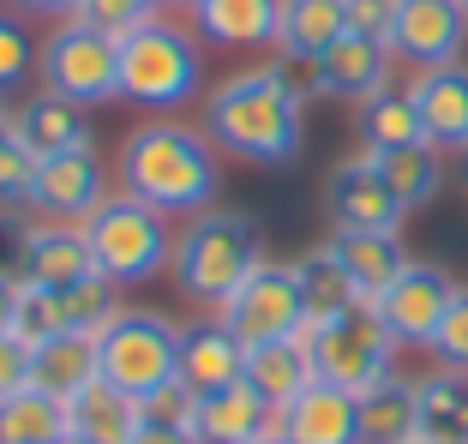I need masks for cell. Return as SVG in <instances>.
<instances>
[{
	"label": "cell",
	"mask_w": 468,
	"mask_h": 444,
	"mask_svg": "<svg viewBox=\"0 0 468 444\" xmlns=\"http://www.w3.org/2000/svg\"><path fill=\"white\" fill-rule=\"evenodd\" d=\"M205 132L222 156L247 168H289L306 144V84L289 60L240 67L205 97Z\"/></svg>",
	"instance_id": "obj_1"
},
{
	"label": "cell",
	"mask_w": 468,
	"mask_h": 444,
	"mask_svg": "<svg viewBox=\"0 0 468 444\" xmlns=\"http://www.w3.org/2000/svg\"><path fill=\"white\" fill-rule=\"evenodd\" d=\"M217 181H222V168H217L210 132L175 121V114L138 121L121 139V151H114V193L163 210L168 222L175 217L186 222L198 210H210L217 205Z\"/></svg>",
	"instance_id": "obj_2"
},
{
	"label": "cell",
	"mask_w": 468,
	"mask_h": 444,
	"mask_svg": "<svg viewBox=\"0 0 468 444\" xmlns=\"http://www.w3.org/2000/svg\"><path fill=\"white\" fill-rule=\"evenodd\" d=\"M259 264H264L259 222H252L247 210L210 205V210H198V217L180 222L168 277H175V289L186 294L198 312H222V301H229Z\"/></svg>",
	"instance_id": "obj_3"
},
{
	"label": "cell",
	"mask_w": 468,
	"mask_h": 444,
	"mask_svg": "<svg viewBox=\"0 0 468 444\" xmlns=\"http://www.w3.org/2000/svg\"><path fill=\"white\" fill-rule=\"evenodd\" d=\"M205 90V48L198 30L168 13H151L121 37V102L151 114H180Z\"/></svg>",
	"instance_id": "obj_4"
},
{
	"label": "cell",
	"mask_w": 468,
	"mask_h": 444,
	"mask_svg": "<svg viewBox=\"0 0 468 444\" xmlns=\"http://www.w3.org/2000/svg\"><path fill=\"white\" fill-rule=\"evenodd\" d=\"M84 240H90V259H97V277H109L114 289H133V282H151L175 264V222L163 210L138 205L126 193H109L90 217L79 222Z\"/></svg>",
	"instance_id": "obj_5"
},
{
	"label": "cell",
	"mask_w": 468,
	"mask_h": 444,
	"mask_svg": "<svg viewBox=\"0 0 468 444\" xmlns=\"http://www.w3.org/2000/svg\"><path fill=\"white\" fill-rule=\"evenodd\" d=\"M180 366V324L156 306H121L97 331V373L126 396H151V390L175 385Z\"/></svg>",
	"instance_id": "obj_6"
},
{
	"label": "cell",
	"mask_w": 468,
	"mask_h": 444,
	"mask_svg": "<svg viewBox=\"0 0 468 444\" xmlns=\"http://www.w3.org/2000/svg\"><path fill=\"white\" fill-rule=\"evenodd\" d=\"M306 348H313V366L324 385H343V390H372L378 378L397 373V336L378 324V312H372V301L348 306V312H336V319L324 324H301Z\"/></svg>",
	"instance_id": "obj_7"
},
{
	"label": "cell",
	"mask_w": 468,
	"mask_h": 444,
	"mask_svg": "<svg viewBox=\"0 0 468 444\" xmlns=\"http://www.w3.org/2000/svg\"><path fill=\"white\" fill-rule=\"evenodd\" d=\"M42 90L72 97L84 109L97 102H121V37L84 25V18H60L42 37V67H37Z\"/></svg>",
	"instance_id": "obj_8"
},
{
	"label": "cell",
	"mask_w": 468,
	"mask_h": 444,
	"mask_svg": "<svg viewBox=\"0 0 468 444\" xmlns=\"http://www.w3.org/2000/svg\"><path fill=\"white\" fill-rule=\"evenodd\" d=\"M217 319L229 324V331L240 336L247 348L294 336V331L306 324V301H301V277H294V264L264 259L259 270H252V277L229 294V301H222Z\"/></svg>",
	"instance_id": "obj_9"
},
{
	"label": "cell",
	"mask_w": 468,
	"mask_h": 444,
	"mask_svg": "<svg viewBox=\"0 0 468 444\" xmlns=\"http://www.w3.org/2000/svg\"><path fill=\"white\" fill-rule=\"evenodd\" d=\"M451 301H456L451 270H444V264H427V259H409L397 270V282L372 301V312L397 336V348H427L432 331H439V319L451 312Z\"/></svg>",
	"instance_id": "obj_10"
},
{
	"label": "cell",
	"mask_w": 468,
	"mask_h": 444,
	"mask_svg": "<svg viewBox=\"0 0 468 444\" xmlns=\"http://www.w3.org/2000/svg\"><path fill=\"white\" fill-rule=\"evenodd\" d=\"M324 210H331V228H355V235H397L402 217H409L372 151L343 156L324 174Z\"/></svg>",
	"instance_id": "obj_11"
},
{
	"label": "cell",
	"mask_w": 468,
	"mask_h": 444,
	"mask_svg": "<svg viewBox=\"0 0 468 444\" xmlns=\"http://www.w3.org/2000/svg\"><path fill=\"white\" fill-rule=\"evenodd\" d=\"M109 198V168L97 151H60V156H37L25 210L37 222H84L90 210Z\"/></svg>",
	"instance_id": "obj_12"
},
{
	"label": "cell",
	"mask_w": 468,
	"mask_h": 444,
	"mask_svg": "<svg viewBox=\"0 0 468 444\" xmlns=\"http://www.w3.org/2000/svg\"><path fill=\"white\" fill-rule=\"evenodd\" d=\"M468 42V6L463 0H397L390 18V55L409 60L414 72L451 67Z\"/></svg>",
	"instance_id": "obj_13"
},
{
	"label": "cell",
	"mask_w": 468,
	"mask_h": 444,
	"mask_svg": "<svg viewBox=\"0 0 468 444\" xmlns=\"http://www.w3.org/2000/svg\"><path fill=\"white\" fill-rule=\"evenodd\" d=\"M390 67H397L390 42H372V37H355V30H348L336 48H324V55L306 67V90L336 97V102H367V97H378V90H390Z\"/></svg>",
	"instance_id": "obj_14"
},
{
	"label": "cell",
	"mask_w": 468,
	"mask_h": 444,
	"mask_svg": "<svg viewBox=\"0 0 468 444\" xmlns=\"http://www.w3.org/2000/svg\"><path fill=\"white\" fill-rule=\"evenodd\" d=\"M175 378L186 390H198V396L240 385V378H247V343H240L217 312L180 324V366H175Z\"/></svg>",
	"instance_id": "obj_15"
},
{
	"label": "cell",
	"mask_w": 468,
	"mask_h": 444,
	"mask_svg": "<svg viewBox=\"0 0 468 444\" xmlns=\"http://www.w3.org/2000/svg\"><path fill=\"white\" fill-rule=\"evenodd\" d=\"M420 109V126H427V144L439 151H468V67L451 60V67H427L402 84Z\"/></svg>",
	"instance_id": "obj_16"
},
{
	"label": "cell",
	"mask_w": 468,
	"mask_h": 444,
	"mask_svg": "<svg viewBox=\"0 0 468 444\" xmlns=\"http://www.w3.org/2000/svg\"><path fill=\"white\" fill-rule=\"evenodd\" d=\"M276 427L289 432L294 444H367L360 439V396L343 385H306L301 396H294L282 415H276Z\"/></svg>",
	"instance_id": "obj_17"
},
{
	"label": "cell",
	"mask_w": 468,
	"mask_h": 444,
	"mask_svg": "<svg viewBox=\"0 0 468 444\" xmlns=\"http://www.w3.org/2000/svg\"><path fill=\"white\" fill-rule=\"evenodd\" d=\"M97 277V259H90V240H84L79 222H30V252H25V282L37 289L72 294Z\"/></svg>",
	"instance_id": "obj_18"
},
{
	"label": "cell",
	"mask_w": 468,
	"mask_h": 444,
	"mask_svg": "<svg viewBox=\"0 0 468 444\" xmlns=\"http://www.w3.org/2000/svg\"><path fill=\"white\" fill-rule=\"evenodd\" d=\"M18 139L37 156H60V151H97V132H90V109L72 97H55V90H37L13 109Z\"/></svg>",
	"instance_id": "obj_19"
},
{
	"label": "cell",
	"mask_w": 468,
	"mask_h": 444,
	"mask_svg": "<svg viewBox=\"0 0 468 444\" xmlns=\"http://www.w3.org/2000/svg\"><path fill=\"white\" fill-rule=\"evenodd\" d=\"M193 30L210 48H276L282 0H205L193 6Z\"/></svg>",
	"instance_id": "obj_20"
},
{
	"label": "cell",
	"mask_w": 468,
	"mask_h": 444,
	"mask_svg": "<svg viewBox=\"0 0 468 444\" xmlns=\"http://www.w3.org/2000/svg\"><path fill=\"white\" fill-rule=\"evenodd\" d=\"M264 432H276V408L264 403L247 378L229 385V390L198 396V420H193L198 444H252V439H264Z\"/></svg>",
	"instance_id": "obj_21"
},
{
	"label": "cell",
	"mask_w": 468,
	"mask_h": 444,
	"mask_svg": "<svg viewBox=\"0 0 468 444\" xmlns=\"http://www.w3.org/2000/svg\"><path fill=\"white\" fill-rule=\"evenodd\" d=\"M247 385L259 390V396L276 408V415H282V408H289L306 385H318L313 348H306L301 336H282V343H259V348H247Z\"/></svg>",
	"instance_id": "obj_22"
},
{
	"label": "cell",
	"mask_w": 468,
	"mask_h": 444,
	"mask_svg": "<svg viewBox=\"0 0 468 444\" xmlns=\"http://www.w3.org/2000/svg\"><path fill=\"white\" fill-rule=\"evenodd\" d=\"M348 37L343 0H282V37H276V60L289 67H313L324 48Z\"/></svg>",
	"instance_id": "obj_23"
},
{
	"label": "cell",
	"mask_w": 468,
	"mask_h": 444,
	"mask_svg": "<svg viewBox=\"0 0 468 444\" xmlns=\"http://www.w3.org/2000/svg\"><path fill=\"white\" fill-rule=\"evenodd\" d=\"M138 427H144L138 396L114 390L109 378H97V385H84L79 396H67V432H79V439H90V444H133Z\"/></svg>",
	"instance_id": "obj_24"
},
{
	"label": "cell",
	"mask_w": 468,
	"mask_h": 444,
	"mask_svg": "<svg viewBox=\"0 0 468 444\" xmlns=\"http://www.w3.org/2000/svg\"><path fill=\"white\" fill-rule=\"evenodd\" d=\"M97 336L90 331H60L42 348H30V385L48 390V396H79L84 385H97Z\"/></svg>",
	"instance_id": "obj_25"
},
{
	"label": "cell",
	"mask_w": 468,
	"mask_h": 444,
	"mask_svg": "<svg viewBox=\"0 0 468 444\" xmlns=\"http://www.w3.org/2000/svg\"><path fill=\"white\" fill-rule=\"evenodd\" d=\"M360 439L367 444H409L420 439V403H414V378L390 373L372 390H360Z\"/></svg>",
	"instance_id": "obj_26"
},
{
	"label": "cell",
	"mask_w": 468,
	"mask_h": 444,
	"mask_svg": "<svg viewBox=\"0 0 468 444\" xmlns=\"http://www.w3.org/2000/svg\"><path fill=\"white\" fill-rule=\"evenodd\" d=\"M414 403H420V439L427 444H468V373H439L414 378Z\"/></svg>",
	"instance_id": "obj_27"
},
{
	"label": "cell",
	"mask_w": 468,
	"mask_h": 444,
	"mask_svg": "<svg viewBox=\"0 0 468 444\" xmlns=\"http://www.w3.org/2000/svg\"><path fill=\"white\" fill-rule=\"evenodd\" d=\"M331 252L343 259L348 277H355L360 301H378V294L397 282V270L409 264V252H402L397 235H355V228H336V235H331Z\"/></svg>",
	"instance_id": "obj_28"
},
{
	"label": "cell",
	"mask_w": 468,
	"mask_h": 444,
	"mask_svg": "<svg viewBox=\"0 0 468 444\" xmlns=\"http://www.w3.org/2000/svg\"><path fill=\"white\" fill-rule=\"evenodd\" d=\"M294 277H301L306 324H324V319H336V312H348V306H360V289L343 270V259L331 252V240L313 247V252H301V259H294Z\"/></svg>",
	"instance_id": "obj_29"
},
{
	"label": "cell",
	"mask_w": 468,
	"mask_h": 444,
	"mask_svg": "<svg viewBox=\"0 0 468 444\" xmlns=\"http://www.w3.org/2000/svg\"><path fill=\"white\" fill-rule=\"evenodd\" d=\"M355 126H360V144H367L372 156H378V151H402V144H427L420 109H414V97H409V90H397V84L360 102Z\"/></svg>",
	"instance_id": "obj_30"
},
{
	"label": "cell",
	"mask_w": 468,
	"mask_h": 444,
	"mask_svg": "<svg viewBox=\"0 0 468 444\" xmlns=\"http://www.w3.org/2000/svg\"><path fill=\"white\" fill-rule=\"evenodd\" d=\"M67 432V403L48 390L25 385L13 396H0V444H55Z\"/></svg>",
	"instance_id": "obj_31"
},
{
	"label": "cell",
	"mask_w": 468,
	"mask_h": 444,
	"mask_svg": "<svg viewBox=\"0 0 468 444\" xmlns=\"http://www.w3.org/2000/svg\"><path fill=\"white\" fill-rule=\"evenodd\" d=\"M378 168H385L390 193L402 198V210L432 205V198H439V186H444L439 144H402V151H378Z\"/></svg>",
	"instance_id": "obj_32"
},
{
	"label": "cell",
	"mask_w": 468,
	"mask_h": 444,
	"mask_svg": "<svg viewBox=\"0 0 468 444\" xmlns=\"http://www.w3.org/2000/svg\"><path fill=\"white\" fill-rule=\"evenodd\" d=\"M60 331H72L67 294L37 289V282H18V306H13V331H6V336H18L25 348H42L48 336H60Z\"/></svg>",
	"instance_id": "obj_33"
},
{
	"label": "cell",
	"mask_w": 468,
	"mask_h": 444,
	"mask_svg": "<svg viewBox=\"0 0 468 444\" xmlns=\"http://www.w3.org/2000/svg\"><path fill=\"white\" fill-rule=\"evenodd\" d=\"M42 67V42L30 37V25L18 13H0V90L13 97L18 84H30Z\"/></svg>",
	"instance_id": "obj_34"
},
{
	"label": "cell",
	"mask_w": 468,
	"mask_h": 444,
	"mask_svg": "<svg viewBox=\"0 0 468 444\" xmlns=\"http://www.w3.org/2000/svg\"><path fill=\"white\" fill-rule=\"evenodd\" d=\"M30 174H37V151H30V144L18 139L13 114H6V121H0V205H6V210L25 205Z\"/></svg>",
	"instance_id": "obj_35"
},
{
	"label": "cell",
	"mask_w": 468,
	"mask_h": 444,
	"mask_svg": "<svg viewBox=\"0 0 468 444\" xmlns=\"http://www.w3.org/2000/svg\"><path fill=\"white\" fill-rule=\"evenodd\" d=\"M114 312H121V289H114L109 277H90L84 289L67 294V319H72V331H90V336H97L102 324L114 319Z\"/></svg>",
	"instance_id": "obj_36"
},
{
	"label": "cell",
	"mask_w": 468,
	"mask_h": 444,
	"mask_svg": "<svg viewBox=\"0 0 468 444\" xmlns=\"http://www.w3.org/2000/svg\"><path fill=\"white\" fill-rule=\"evenodd\" d=\"M427 354L439 366H451V373H468V289H456V301H451V312L439 319Z\"/></svg>",
	"instance_id": "obj_37"
},
{
	"label": "cell",
	"mask_w": 468,
	"mask_h": 444,
	"mask_svg": "<svg viewBox=\"0 0 468 444\" xmlns=\"http://www.w3.org/2000/svg\"><path fill=\"white\" fill-rule=\"evenodd\" d=\"M144 420H151V427H175V432H193V420H198V390H186L175 378V385H163V390H151V396H144Z\"/></svg>",
	"instance_id": "obj_38"
},
{
	"label": "cell",
	"mask_w": 468,
	"mask_h": 444,
	"mask_svg": "<svg viewBox=\"0 0 468 444\" xmlns=\"http://www.w3.org/2000/svg\"><path fill=\"white\" fill-rule=\"evenodd\" d=\"M151 13H156L151 0H79V13H72V18H84V25L109 30V37H126V30L144 25Z\"/></svg>",
	"instance_id": "obj_39"
},
{
	"label": "cell",
	"mask_w": 468,
	"mask_h": 444,
	"mask_svg": "<svg viewBox=\"0 0 468 444\" xmlns=\"http://www.w3.org/2000/svg\"><path fill=\"white\" fill-rule=\"evenodd\" d=\"M25 252H30V222L0 205V277L25 282Z\"/></svg>",
	"instance_id": "obj_40"
},
{
	"label": "cell",
	"mask_w": 468,
	"mask_h": 444,
	"mask_svg": "<svg viewBox=\"0 0 468 444\" xmlns=\"http://www.w3.org/2000/svg\"><path fill=\"white\" fill-rule=\"evenodd\" d=\"M348 30L372 42H390V18H397V0H343Z\"/></svg>",
	"instance_id": "obj_41"
},
{
	"label": "cell",
	"mask_w": 468,
	"mask_h": 444,
	"mask_svg": "<svg viewBox=\"0 0 468 444\" xmlns=\"http://www.w3.org/2000/svg\"><path fill=\"white\" fill-rule=\"evenodd\" d=\"M25 385H30V348L0 331V396H13V390H25Z\"/></svg>",
	"instance_id": "obj_42"
},
{
	"label": "cell",
	"mask_w": 468,
	"mask_h": 444,
	"mask_svg": "<svg viewBox=\"0 0 468 444\" xmlns=\"http://www.w3.org/2000/svg\"><path fill=\"white\" fill-rule=\"evenodd\" d=\"M13 13L18 18H55V25H60V18L79 13V0H13Z\"/></svg>",
	"instance_id": "obj_43"
},
{
	"label": "cell",
	"mask_w": 468,
	"mask_h": 444,
	"mask_svg": "<svg viewBox=\"0 0 468 444\" xmlns=\"http://www.w3.org/2000/svg\"><path fill=\"white\" fill-rule=\"evenodd\" d=\"M133 444H198L193 432H175V427H151V420H144V427L133 432Z\"/></svg>",
	"instance_id": "obj_44"
},
{
	"label": "cell",
	"mask_w": 468,
	"mask_h": 444,
	"mask_svg": "<svg viewBox=\"0 0 468 444\" xmlns=\"http://www.w3.org/2000/svg\"><path fill=\"white\" fill-rule=\"evenodd\" d=\"M13 306H18V282L0 277V331H13Z\"/></svg>",
	"instance_id": "obj_45"
},
{
	"label": "cell",
	"mask_w": 468,
	"mask_h": 444,
	"mask_svg": "<svg viewBox=\"0 0 468 444\" xmlns=\"http://www.w3.org/2000/svg\"><path fill=\"white\" fill-rule=\"evenodd\" d=\"M252 444H294V439H289L282 427H276V432H264V439H252Z\"/></svg>",
	"instance_id": "obj_46"
},
{
	"label": "cell",
	"mask_w": 468,
	"mask_h": 444,
	"mask_svg": "<svg viewBox=\"0 0 468 444\" xmlns=\"http://www.w3.org/2000/svg\"><path fill=\"white\" fill-rule=\"evenodd\" d=\"M55 444H90V439H79V432H60V439Z\"/></svg>",
	"instance_id": "obj_47"
},
{
	"label": "cell",
	"mask_w": 468,
	"mask_h": 444,
	"mask_svg": "<svg viewBox=\"0 0 468 444\" xmlns=\"http://www.w3.org/2000/svg\"><path fill=\"white\" fill-rule=\"evenodd\" d=\"M6 114H13V102H6V90H0V121H6Z\"/></svg>",
	"instance_id": "obj_48"
},
{
	"label": "cell",
	"mask_w": 468,
	"mask_h": 444,
	"mask_svg": "<svg viewBox=\"0 0 468 444\" xmlns=\"http://www.w3.org/2000/svg\"><path fill=\"white\" fill-rule=\"evenodd\" d=\"M180 6H186V13H193V6H205V0H180Z\"/></svg>",
	"instance_id": "obj_49"
},
{
	"label": "cell",
	"mask_w": 468,
	"mask_h": 444,
	"mask_svg": "<svg viewBox=\"0 0 468 444\" xmlns=\"http://www.w3.org/2000/svg\"><path fill=\"white\" fill-rule=\"evenodd\" d=\"M151 6H156V13H163V6H168V0H151Z\"/></svg>",
	"instance_id": "obj_50"
},
{
	"label": "cell",
	"mask_w": 468,
	"mask_h": 444,
	"mask_svg": "<svg viewBox=\"0 0 468 444\" xmlns=\"http://www.w3.org/2000/svg\"><path fill=\"white\" fill-rule=\"evenodd\" d=\"M409 444H427V439H409Z\"/></svg>",
	"instance_id": "obj_51"
},
{
	"label": "cell",
	"mask_w": 468,
	"mask_h": 444,
	"mask_svg": "<svg viewBox=\"0 0 468 444\" xmlns=\"http://www.w3.org/2000/svg\"><path fill=\"white\" fill-rule=\"evenodd\" d=\"M463 6H468V0H463Z\"/></svg>",
	"instance_id": "obj_52"
}]
</instances>
